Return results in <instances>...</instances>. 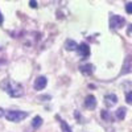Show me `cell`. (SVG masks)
<instances>
[{"mask_svg":"<svg viewBox=\"0 0 132 132\" xmlns=\"http://www.w3.org/2000/svg\"><path fill=\"white\" fill-rule=\"evenodd\" d=\"M41 124H42V119H41V116H36L35 119L32 120V127H33V128H38Z\"/></svg>","mask_w":132,"mask_h":132,"instance_id":"obj_13","label":"cell"},{"mask_svg":"<svg viewBox=\"0 0 132 132\" xmlns=\"http://www.w3.org/2000/svg\"><path fill=\"white\" fill-rule=\"evenodd\" d=\"M4 21V17H3V15H2V12H0V24H2Z\"/></svg>","mask_w":132,"mask_h":132,"instance_id":"obj_19","label":"cell"},{"mask_svg":"<svg viewBox=\"0 0 132 132\" xmlns=\"http://www.w3.org/2000/svg\"><path fill=\"white\" fill-rule=\"evenodd\" d=\"M28 116V112L27 111H17V110H11V111H7L5 112V119L8 122H13V123H17L20 120H23Z\"/></svg>","mask_w":132,"mask_h":132,"instance_id":"obj_2","label":"cell"},{"mask_svg":"<svg viewBox=\"0 0 132 132\" xmlns=\"http://www.w3.org/2000/svg\"><path fill=\"white\" fill-rule=\"evenodd\" d=\"M101 115H102V118L106 120V122H112V116H111V114H110L108 111H106V110H103V111L101 112Z\"/></svg>","mask_w":132,"mask_h":132,"instance_id":"obj_14","label":"cell"},{"mask_svg":"<svg viewBox=\"0 0 132 132\" xmlns=\"http://www.w3.org/2000/svg\"><path fill=\"white\" fill-rule=\"evenodd\" d=\"M126 112H127V110L124 108V107H120V108H118V111H116V118L119 119V120H123L124 118H126Z\"/></svg>","mask_w":132,"mask_h":132,"instance_id":"obj_11","label":"cell"},{"mask_svg":"<svg viewBox=\"0 0 132 132\" xmlns=\"http://www.w3.org/2000/svg\"><path fill=\"white\" fill-rule=\"evenodd\" d=\"M85 107L89 110H94L96 107V99L94 95H87L85 99Z\"/></svg>","mask_w":132,"mask_h":132,"instance_id":"obj_7","label":"cell"},{"mask_svg":"<svg viewBox=\"0 0 132 132\" xmlns=\"http://www.w3.org/2000/svg\"><path fill=\"white\" fill-rule=\"evenodd\" d=\"M77 52H78V54L82 57V58H86L90 56V48L89 45H87L86 42H82L78 45V49H77Z\"/></svg>","mask_w":132,"mask_h":132,"instance_id":"obj_4","label":"cell"},{"mask_svg":"<svg viewBox=\"0 0 132 132\" xmlns=\"http://www.w3.org/2000/svg\"><path fill=\"white\" fill-rule=\"evenodd\" d=\"M126 102H127L128 104H132V91H128V93L126 94Z\"/></svg>","mask_w":132,"mask_h":132,"instance_id":"obj_15","label":"cell"},{"mask_svg":"<svg viewBox=\"0 0 132 132\" xmlns=\"http://www.w3.org/2000/svg\"><path fill=\"white\" fill-rule=\"evenodd\" d=\"M131 69H132V56H127L126 60H124V63H123L122 74H127V73H129Z\"/></svg>","mask_w":132,"mask_h":132,"instance_id":"obj_9","label":"cell"},{"mask_svg":"<svg viewBox=\"0 0 132 132\" xmlns=\"http://www.w3.org/2000/svg\"><path fill=\"white\" fill-rule=\"evenodd\" d=\"M118 103V96L115 94H107L104 96V104L107 107H114Z\"/></svg>","mask_w":132,"mask_h":132,"instance_id":"obj_6","label":"cell"},{"mask_svg":"<svg viewBox=\"0 0 132 132\" xmlns=\"http://www.w3.org/2000/svg\"><path fill=\"white\" fill-rule=\"evenodd\" d=\"M79 71H81L83 75L89 77V75H91V74H93V71H94V66H93L91 63L81 65V66H79Z\"/></svg>","mask_w":132,"mask_h":132,"instance_id":"obj_8","label":"cell"},{"mask_svg":"<svg viewBox=\"0 0 132 132\" xmlns=\"http://www.w3.org/2000/svg\"><path fill=\"white\" fill-rule=\"evenodd\" d=\"M63 46H65V49H66V50L73 52V50H77V49H78V44H77L74 40H66Z\"/></svg>","mask_w":132,"mask_h":132,"instance_id":"obj_10","label":"cell"},{"mask_svg":"<svg viewBox=\"0 0 132 132\" xmlns=\"http://www.w3.org/2000/svg\"><path fill=\"white\" fill-rule=\"evenodd\" d=\"M126 12L132 15V3H127L126 4Z\"/></svg>","mask_w":132,"mask_h":132,"instance_id":"obj_16","label":"cell"},{"mask_svg":"<svg viewBox=\"0 0 132 132\" xmlns=\"http://www.w3.org/2000/svg\"><path fill=\"white\" fill-rule=\"evenodd\" d=\"M29 5L32 8H37V2H33V0H32V2H29Z\"/></svg>","mask_w":132,"mask_h":132,"instance_id":"obj_18","label":"cell"},{"mask_svg":"<svg viewBox=\"0 0 132 132\" xmlns=\"http://www.w3.org/2000/svg\"><path fill=\"white\" fill-rule=\"evenodd\" d=\"M46 85H48V79H46V77H38V78L35 81V85H33V86H35V89L36 90H44V89H45V87H46Z\"/></svg>","mask_w":132,"mask_h":132,"instance_id":"obj_5","label":"cell"},{"mask_svg":"<svg viewBox=\"0 0 132 132\" xmlns=\"http://www.w3.org/2000/svg\"><path fill=\"white\" fill-rule=\"evenodd\" d=\"M4 89L8 93V95H11L12 98H20V96L24 95V87H23V85H20V83H17V82H15L12 79H9V81L5 82Z\"/></svg>","mask_w":132,"mask_h":132,"instance_id":"obj_1","label":"cell"},{"mask_svg":"<svg viewBox=\"0 0 132 132\" xmlns=\"http://www.w3.org/2000/svg\"><path fill=\"white\" fill-rule=\"evenodd\" d=\"M74 116H75L77 119L79 120V123H83V120H82V116H81V114H79L78 111H75V112H74Z\"/></svg>","mask_w":132,"mask_h":132,"instance_id":"obj_17","label":"cell"},{"mask_svg":"<svg viewBox=\"0 0 132 132\" xmlns=\"http://www.w3.org/2000/svg\"><path fill=\"white\" fill-rule=\"evenodd\" d=\"M126 24V20L122 16H118V15H112L110 17V28L111 29H119L122 28Z\"/></svg>","mask_w":132,"mask_h":132,"instance_id":"obj_3","label":"cell"},{"mask_svg":"<svg viewBox=\"0 0 132 132\" xmlns=\"http://www.w3.org/2000/svg\"><path fill=\"white\" fill-rule=\"evenodd\" d=\"M132 33V25H129V29H128V35H131Z\"/></svg>","mask_w":132,"mask_h":132,"instance_id":"obj_21","label":"cell"},{"mask_svg":"<svg viewBox=\"0 0 132 132\" xmlns=\"http://www.w3.org/2000/svg\"><path fill=\"white\" fill-rule=\"evenodd\" d=\"M3 115H4V110H3V108H0V118H2Z\"/></svg>","mask_w":132,"mask_h":132,"instance_id":"obj_20","label":"cell"},{"mask_svg":"<svg viewBox=\"0 0 132 132\" xmlns=\"http://www.w3.org/2000/svg\"><path fill=\"white\" fill-rule=\"evenodd\" d=\"M57 119H60V116H57ZM60 124H61V128H62V131L63 132H73L71 131V128L69 127V124L65 122V120H61L60 119Z\"/></svg>","mask_w":132,"mask_h":132,"instance_id":"obj_12","label":"cell"}]
</instances>
